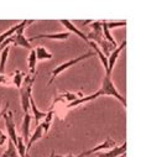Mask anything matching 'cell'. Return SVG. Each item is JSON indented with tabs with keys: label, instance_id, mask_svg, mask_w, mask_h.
<instances>
[{
	"label": "cell",
	"instance_id": "26",
	"mask_svg": "<svg viewBox=\"0 0 146 157\" xmlns=\"http://www.w3.org/2000/svg\"><path fill=\"white\" fill-rule=\"evenodd\" d=\"M55 156H56V152H55V151H51V153H50L48 157H55Z\"/></svg>",
	"mask_w": 146,
	"mask_h": 157
},
{
	"label": "cell",
	"instance_id": "27",
	"mask_svg": "<svg viewBox=\"0 0 146 157\" xmlns=\"http://www.w3.org/2000/svg\"><path fill=\"white\" fill-rule=\"evenodd\" d=\"M119 157H125V155H121V156H119Z\"/></svg>",
	"mask_w": 146,
	"mask_h": 157
},
{
	"label": "cell",
	"instance_id": "2",
	"mask_svg": "<svg viewBox=\"0 0 146 157\" xmlns=\"http://www.w3.org/2000/svg\"><path fill=\"white\" fill-rule=\"evenodd\" d=\"M33 21H29V20H24V21H21L20 24H19V29L16 30V32L13 35V36H10V37H8L6 40L0 45V52H2L6 46H10V44H13L14 46H19V47H24V48H26V50H32V46H31V44L27 41V38L25 37V35H24V30H25V27H26V25H29V24H32Z\"/></svg>",
	"mask_w": 146,
	"mask_h": 157
},
{
	"label": "cell",
	"instance_id": "17",
	"mask_svg": "<svg viewBox=\"0 0 146 157\" xmlns=\"http://www.w3.org/2000/svg\"><path fill=\"white\" fill-rule=\"evenodd\" d=\"M9 52H10V46H6L2 52H0V55H2V57H0V74H3L5 71V64L8 61Z\"/></svg>",
	"mask_w": 146,
	"mask_h": 157
},
{
	"label": "cell",
	"instance_id": "7",
	"mask_svg": "<svg viewBox=\"0 0 146 157\" xmlns=\"http://www.w3.org/2000/svg\"><path fill=\"white\" fill-rule=\"evenodd\" d=\"M71 37L69 32H60V33H40V35H36L33 37L29 38V42L31 44V41L35 40H39V38H50V40H58V41H66Z\"/></svg>",
	"mask_w": 146,
	"mask_h": 157
},
{
	"label": "cell",
	"instance_id": "1",
	"mask_svg": "<svg viewBox=\"0 0 146 157\" xmlns=\"http://www.w3.org/2000/svg\"><path fill=\"white\" fill-rule=\"evenodd\" d=\"M100 95L113 97V98H115L118 101H120L123 106H126V100H125V98L117 90V88H115V86H114V83H113V81H112L110 75H106V74H105L104 78H103L102 87H100L99 90H97V92H95L94 94H92V95L83 97V98H78L77 100L69 103L67 106H68V108H72V106H77V105H79V104H84V103H87V101H93V100H95L97 98H99Z\"/></svg>",
	"mask_w": 146,
	"mask_h": 157
},
{
	"label": "cell",
	"instance_id": "16",
	"mask_svg": "<svg viewBox=\"0 0 146 157\" xmlns=\"http://www.w3.org/2000/svg\"><path fill=\"white\" fill-rule=\"evenodd\" d=\"M2 157H20L19 153H17L16 146H15V144L11 140L8 141V147H6L5 152L2 155Z\"/></svg>",
	"mask_w": 146,
	"mask_h": 157
},
{
	"label": "cell",
	"instance_id": "25",
	"mask_svg": "<svg viewBox=\"0 0 146 157\" xmlns=\"http://www.w3.org/2000/svg\"><path fill=\"white\" fill-rule=\"evenodd\" d=\"M55 157H83V155H82V153H79V155L75 156V155L69 153V155H60V156H55Z\"/></svg>",
	"mask_w": 146,
	"mask_h": 157
},
{
	"label": "cell",
	"instance_id": "6",
	"mask_svg": "<svg viewBox=\"0 0 146 157\" xmlns=\"http://www.w3.org/2000/svg\"><path fill=\"white\" fill-rule=\"evenodd\" d=\"M125 46H126V40H124L120 44V46H118L117 48H114L110 52V55H109V57H108V67H106V71H105L106 75H112V72H113L114 66H115V63H117V61H118V58L120 56V52L124 50Z\"/></svg>",
	"mask_w": 146,
	"mask_h": 157
},
{
	"label": "cell",
	"instance_id": "22",
	"mask_svg": "<svg viewBox=\"0 0 146 157\" xmlns=\"http://www.w3.org/2000/svg\"><path fill=\"white\" fill-rule=\"evenodd\" d=\"M126 25V21L125 20H121V21H105V26L106 29L110 31L112 29H115V27H120V26H125Z\"/></svg>",
	"mask_w": 146,
	"mask_h": 157
},
{
	"label": "cell",
	"instance_id": "28",
	"mask_svg": "<svg viewBox=\"0 0 146 157\" xmlns=\"http://www.w3.org/2000/svg\"><path fill=\"white\" fill-rule=\"evenodd\" d=\"M0 108H2V100H0Z\"/></svg>",
	"mask_w": 146,
	"mask_h": 157
},
{
	"label": "cell",
	"instance_id": "3",
	"mask_svg": "<svg viewBox=\"0 0 146 157\" xmlns=\"http://www.w3.org/2000/svg\"><path fill=\"white\" fill-rule=\"evenodd\" d=\"M36 79V73L31 74L30 75H25L24 78V82L21 84V88H20V99H21V106H22V110L24 113H29L30 110V97L32 95V86H33V82Z\"/></svg>",
	"mask_w": 146,
	"mask_h": 157
},
{
	"label": "cell",
	"instance_id": "12",
	"mask_svg": "<svg viewBox=\"0 0 146 157\" xmlns=\"http://www.w3.org/2000/svg\"><path fill=\"white\" fill-rule=\"evenodd\" d=\"M30 108H31V110H32V116L35 117L36 126H37L39 123H40V120L44 119V117L46 116V113H45V111H41V110L37 109V106H36V104H35V100H33L32 95L30 97Z\"/></svg>",
	"mask_w": 146,
	"mask_h": 157
},
{
	"label": "cell",
	"instance_id": "14",
	"mask_svg": "<svg viewBox=\"0 0 146 157\" xmlns=\"http://www.w3.org/2000/svg\"><path fill=\"white\" fill-rule=\"evenodd\" d=\"M35 55H36V58L40 59V61H46V59H51L52 58V53L48 52L46 50V47L44 46H37L35 48Z\"/></svg>",
	"mask_w": 146,
	"mask_h": 157
},
{
	"label": "cell",
	"instance_id": "8",
	"mask_svg": "<svg viewBox=\"0 0 146 157\" xmlns=\"http://www.w3.org/2000/svg\"><path fill=\"white\" fill-rule=\"evenodd\" d=\"M126 152V142H124L121 146H115L108 151H99V152H95L97 157H119L121 155H125Z\"/></svg>",
	"mask_w": 146,
	"mask_h": 157
},
{
	"label": "cell",
	"instance_id": "9",
	"mask_svg": "<svg viewBox=\"0 0 146 157\" xmlns=\"http://www.w3.org/2000/svg\"><path fill=\"white\" fill-rule=\"evenodd\" d=\"M117 145H115V141L114 140H112L110 137H108V139H105V141L103 142V144H99L98 146H95V147H93V148H90V150H88V151H84V152H82V155H83V157H86V156H88V155H93V153H95V152H99V151H102V150H110V148H113V147H115Z\"/></svg>",
	"mask_w": 146,
	"mask_h": 157
},
{
	"label": "cell",
	"instance_id": "4",
	"mask_svg": "<svg viewBox=\"0 0 146 157\" xmlns=\"http://www.w3.org/2000/svg\"><path fill=\"white\" fill-rule=\"evenodd\" d=\"M93 56H95V52H94V51H88V52H86L84 55H82V56H79V57L72 58V59H69V61H67V62H64V63L57 66V67H56L55 69H52V72H51V75H52V77H51L50 82H48V86H51V84L53 83V81L56 79V78H57L62 72H64V71L68 69L69 67L75 66V64L79 63V62H82V61H84V59H87V58H89V57H93Z\"/></svg>",
	"mask_w": 146,
	"mask_h": 157
},
{
	"label": "cell",
	"instance_id": "10",
	"mask_svg": "<svg viewBox=\"0 0 146 157\" xmlns=\"http://www.w3.org/2000/svg\"><path fill=\"white\" fill-rule=\"evenodd\" d=\"M42 135H44V130H42L41 125L39 124L37 126H36V129H35V131H33V134H32L31 139H29V140H27V145L25 146V147H26V157H29V152H30V150H31V146H32L36 141L41 140Z\"/></svg>",
	"mask_w": 146,
	"mask_h": 157
},
{
	"label": "cell",
	"instance_id": "21",
	"mask_svg": "<svg viewBox=\"0 0 146 157\" xmlns=\"http://www.w3.org/2000/svg\"><path fill=\"white\" fill-rule=\"evenodd\" d=\"M19 29V24L16 25V26H14V27H11V29H9V30H6L4 33H2L0 35V45H2L8 37H10V36H13L15 32H16V30Z\"/></svg>",
	"mask_w": 146,
	"mask_h": 157
},
{
	"label": "cell",
	"instance_id": "24",
	"mask_svg": "<svg viewBox=\"0 0 146 157\" xmlns=\"http://www.w3.org/2000/svg\"><path fill=\"white\" fill-rule=\"evenodd\" d=\"M6 139H8V136L0 130V146H3L5 142H6Z\"/></svg>",
	"mask_w": 146,
	"mask_h": 157
},
{
	"label": "cell",
	"instance_id": "5",
	"mask_svg": "<svg viewBox=\"0 0 146 157\" xmlns=\"http://www.w3.org/2000/svg\"><path fill=\"white\" fill-rule=\"evenodd\" d=\"M4 121H5V126L8 130V135H9V140H11L15 146L17 142V134H16V128H15V123H14V114L13 111H5L3 114Z\"/></svg>",
	"mask_w": 146,
	"mask_h": 157
},
{
	"label": "cell",
	"instance_id": "13",
	"mask_svg": "<svg viewBox=\"0 0 146 157\" xmlns=\"http://www.w3.org/2000/svg\"><path fill=\"white\" fill-rule=\"evenodd\" d=\"M30 125H31V115L29 113L25 114V117L21 124V132H22V139L29 140V134H30Z\"/></svg>",
	"mask_w": 146,
	"mask_h": 157
},
{
	"label": "cell",
	"instance_id": "20",
	"mask_svg": "<svg viewBox=\"0 0 146 157\" xmlns=\"http://www.w3.org/2000/svg\"><path fill=\"white\" fill-rule=\"evenodd\" d=\"M16 150H17L20 157H26V147H25V144H24V139L21 136H17Z\"/></svg>",
	"mask_w": 146,
	"mask_h": 157
},
{
	"label": "cell",
	"instance_id": "18",
	"mask_svg": "<svg viewBox=\"0 0 146 157\" xmlns=\"http://www.w3.org/2000/svg\"><path fill=\"white\" fill-rule=\"evenodd\" d=\"M36 62H37V58H36V55H35V50L32 48L30 51V55H29V58H27V63H29V68H30V73L31 74H35V69H36Z\"/></svg>",
	"mask_w": 146,
	"mask_h": 157
},
{
	"label": "cell",
	"instance_id": "11",
	"mask_svg": "<svg viewBox=\"0 0 146 157\" xmlns=\"http://www.w3.org/2000/svg\"><path fill=\"white\" fill-rule=\"evenodd\" d=\"M60 22L66 27V29H68L71 32H73V33H76L77 36H79L81 38H82V40L86 42V44H89V40H88V38H87V36H86V33L84 32H82L81 30H78L75 25H73L69 20H60Z\"/></svg>",
	"mask_w": 146,
	"mask_h": 157
},
{
	"label": "cell",
	"instance_id": "23",
	"mask_svg": "<svg viewBox=\"0 0 146 157\" xmlns=\"http://www.w3.org/2000/svg\"><path fill=\"white\" fill-rule=\"evenodd\" d=\"M11 82L8 79V78L4 75V74H0V84H5V86H8V84H10Z\"/></svg>",
	"mask_w": 146,
	"mask_h": 157
},
{
	"label": "cell",
	"instance_id": "15",
	"mask_svg": "<svg viewBox=\"0 0 146 157\" xmlns=\"http://www.w3.org/2000/svg\"><path fill=\"white\" fill-rule=\"evenodd\" d=\"M44 121L41 123V128L44 130V134H48L50 131V128H51V123H52V119H53V110H50L48 113H46V116L44 117Z\"/></svg>",
	"mask_w": 146,
	"mask_h": 157
},
{
	"label": "cell",
	"instance_id": "19",
	"mask_svg": "<svg viewBox=\"0 0 146 157\" xmlns=\"http://www.w3.org/2000/svg\"><path fill=\"white\" fill-rule=\"evenodd\" d=\"M24 78H25V73L16 69L15 71V74H14V78H13V84L16 87V88H21V84L24 82Z\"/></svg>",
	"mask_w": 146,
	"mask_h": 157
}]
</instances>
